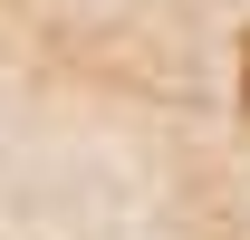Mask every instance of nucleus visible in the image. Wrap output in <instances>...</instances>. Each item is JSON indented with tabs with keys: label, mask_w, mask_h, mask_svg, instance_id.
I'll return each mask as SVG.
<instances>
[{
	"label": "nucleus",
	"mask_w": 250,
	"mask_h": 240,
	"mask_svg": "<svg viewBox=\"0 0 250 240\" xmlns=\"http://www.w3.org/2000/svg\"><path fill=\"white\" fill-rule=\"evenodd\" d=\"M241 106H250V48H241Z\"/></svg>",
	"instance_id": "obj_1"
}]
</instances>
